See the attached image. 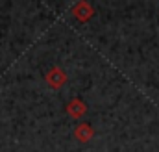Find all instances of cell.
Returning <instances> with one entry per match:
<instances>
[{
	"label": "cell",
	"instance_id": "cell-1",
	"mask_svg": "<svg viewBox=\"0 0 159 152\" xmlns=\"http://www.w3.org/2000/svg\"><path fill=\"white\" fill-rule=\"evenodd\" d=\"M67 80H69V76H67V73L61 69V67H52L46 74H44V82L52 87V89H61L65 83H67Z\"/></svg>",
	"mask_w": 159,
	"mask_h": 152
},
{
	"label": "cell",
	"instance_id": "cell-3",
	"mask_svg": "<svg viewBox=\"0 0 159 152\" xmlns=\"http://www.w3.org/2000/svg\"><path fill=\"white\" fill-rule=\"evenodd\" d=\"M65 112L69 117H72V119H80V117H83V115L87 113V104L81 100V98H70L69 102H67V106H65Z\"/></svg>",
	"mask_w": 159,
	"mask_h": 152
},
{
	"label": "cell",
	"instance_id": "cell-2",
	"mask_svg": "<svg viewBox=\"0 0 159 152\" xmlns=\"http://www.w3.org/2000/svg\"><path fill=\"white\" fill-rule=\"evenodd\" d=\"M72 15L76 17V21H80V22H87V21L93 19L94 7H93L87 0H80V2H76V4L72 6Z\"/></svg>",
	"mask_w": 159,
	"mask_h": 152
},
{
	"label": "cell",
	"instance_id": "cell-4",
	"mask_svg": "<svg viewBox=\"0 0 159 152\" xmlns=\"http://www.w3.org/2000/svg\"><path fill=\"white\" fill-rule=\"evenodd\" d=\"M74 137L78 139L80 143H89L94 137V128L89 122H80L78 126L74 128Z\"/></svg>",
	"mask_w": 159,
	"mask_h": 152
}]
</instances>
